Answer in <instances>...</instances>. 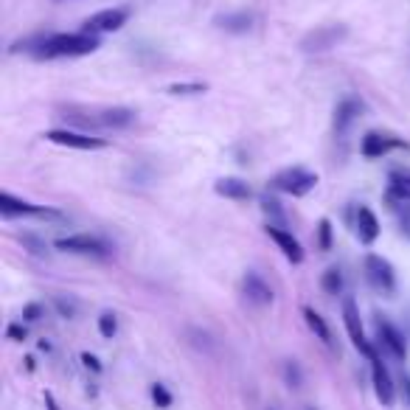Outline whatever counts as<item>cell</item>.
I'll list each match as a JSON object with an SVG mask.
<instances>
[{"label": "cell", "mask_w": 410, "mask_h": 410, "mask_svg": "<svg viewBox=\"0 0 410 410\" xmlns=\"http://www.w3.org/2000/svg\"><path fill=\"white\" fill-rule=\"evenodd\" d=\"M98 48V37L93 34H53L46 37L40 46H37V56L40 59H59V56H85L93 53Z\"/></svg>", "instance_id": "6da1fadb"}, {"label": "cell", "mask_w": 410, "mask_h": 410, "mask_svg": "<svg viewBox=\"0 0 410 410\" xmlns=\"http://www.w3.org/2000/svg\"><path fill=\"white\" fill-rule=\"evenodd\" d=\"M365 278H368V284H371L374 289H379V292H385V295H391V292L396 289V275H394L391 262L382 259V256H376V253L365 256Z\"/></svg>", "instance_id": "7a4b0ae2"}, {"label": "cell", "mask_w": 410, "mask_h": 410, "mask_svg": "<svg viewBox=\"0 0 410 410\" xmlns=\"http://www.w3.org/2000/svg\"><path fill=\"white\" fill-rule=\"evenodd\" d=\"M343 323H346V332H349V337H352V343H354V349L365 354L368 360H374L376 354H374V346L368 343V337H365L363 332V320H360V309H357V304L352 301V298H346L343 301Z\"/></svg>", "instance_id": "3957f363"}, {"label": "cell", "mask_w": 410, "mask_h": 410, "mask_svg": "<svg viewBox=\"0 0 410 410\" xmlns=\"http://www.w3.org/2000/svg\"><path fill=\"white\" fill-rule=\"evenodd\" d=\"M59 250L65 253H82V256H107L110 253V245L98 236H91V233H73V236H62L53 242Z\"/></svg>", "instance_id": "277c9868"}, {"label": "cell", "mask_w": 410, "mask_h": 410, "mask_svg": "<svg viewBox=\"0 0 410 410\" xmlns=\"http://www.w3.org/2000/svg\"><path fill=\"white\" fill-rule=\"evenodd\" d=\"M315 185H318V175L304 172V169H287V172L275 175V180H273V188L284 191V194H292V197H304V194H309Z\"/></svg>", "instance_id": "5b68a950"}, {"label": "cell", "mask_w": 410, "mask_h": 410, "mask_svg": "<svg viewBox=\"0 0 410 410\" xmlns=\"http://www.w3.org/2000/svg\"><path fill=\"white\" fill-rule=\"evenodd\" d=\"M346 26H318L315 31H309L304 40H301V48L307 53H323L329 48H334L343 37H346Z\"/></svg>", "instance_id": "8992f818"}, {"label": "cell", "mask_w": 410, "mask_h": 410, "mask_svg": "<svg viewBox=\"0 0 410 410\" xmlns=\"http://www.w3.org/2000/svg\"><path fill=\"white\" fill-rule=\"evenodd\" d=\"M130 17V9H104V11H96L93 17L85 20L82 31L85 34H107V31H118Z\"/></svg>", "instance_id": "52a82bcc"}, {"label": "cell", "mask_w": 410, "mask_h": 410, "mask_svg": "<svg viewBox=\"0 0 410 410\" xmlns=\"http://www.w3.org/2000/svg\"><path fill=\"white\" fill-rule=\"evenodd\" d=\"M0 214H3L6 220H11V217H59V211H51V208L26 203V200H17V197H11L9 191L0 194Z\"/></svg>", "instance_id": "ba28073f"}, {"label": "cell", "mask_w": 410, "mask_h": 410, "mask_svg": "<svg viewBox=\"0 0 410 410\" xmlns=\"http://www.w3.org/2000/svg\"><path fill=\"white\" fill-rule=\"evenodd\" d=\"M43 138L51 140V143H59V146H71V149H101V146H107V140L91 138L85 133H76V130H48Z\"/></svg>", "instance_id": "9c48e42d"}, {"label": "cell", "mask_w": 410, "mask_h": 410, "mask_svg": "<svg viewBox=\"0 0 410 410\" xmlns=\"http://www.w3.org/2000/svg\"><path fill=\"white\" fill-rule=\"evenodd\" d=\"M371 379H374V394H376V399H379L385 408H391L394 399H396V391H394V379H391L388 368H385V363H382L379 357L371 360Z\"/></svg>", "instance_id": "30bf717a"}, {"label": "cell", "mask_w": 410, "mask_h": 410, "mask_svg": "<svg viewBox=\"0 0 410 410\" xmlns=\"http://www.w3.org/2000/svg\"><path fill=\"white\" fill-rule=\"evenodd\" d=\"M376 332H379V340L385 343V349L396 357V360H405L408 357V343L402 337V332L385 318H376Z\"/></svg>", "instance_id": "8fae6325"}, {"label": "cell", "mask_w": 410, "mask_h": 410, "mask_svg": "<svg viewBox=\"0 0 410 410\" xmlns=\"http://www.w3.org/2000/svg\"><path fill=\"white\" fill-rule=\"evenodd\" d=\"M267 236L278 245V250L292 262V265H301L304 262V250H301V242L289 233V230L278 228V225H267Z\"/></svg>", "instance_id": "7c38bea8"}, {"label": "cell", "mask_w": 410, "mask_h": 410, "mask_svg": "<svg viewBox=\"0 0 410 410\" xmlns=\"http://www.w3.org/2000/svg\"><path fill=\"white\" fill-rule=\"evenodd\" d=\"M242 289H245L247 301H253L256 307H267V304H273V289H270V284H265V278H262L259 273L245 275Z\"/></svg>", "instance_id": "4fadbf2b"}, {"label": "cell", "mask_w": 410, "mask_h": 410, "mask_svg": "<svg viewBox=\"0 0 410 410\" xmlns=\"http://www.w3.org/2000/svg\"><path fill=\"white\" fill-rule=\"evenodd\" d=\"M214 23L222 29V31H230V34H247L256 23V14L250 11H233V14H220L214 17Z\"/></svg>", "instance_id": "5bb4252c"}, {"label": "cell", "mask_w": 410, "mask_h": 410, "mask_svg": "<svg viewBox=\"0 0 410 410\" xmlns=\"http://www.w3.org/2000/svg\"><path fill=\"white\" fill-rule=\"evenodd\" d=\"M133 121H135V110H130V107H107V110H101L98 118H96V124L113 127V130H124V127H130Z\"/></svg>", "instance_id": "9a60e30c"}, {"label": "cell", "mask_w": 410, "mask_h": 410, "mask_svg": "<svg viewBox=\"0 0 410 410\" xmlns=\"http://www.w3.org/2000/svg\"><path fill=\"white\" fill-rule=\"evenodd\" d=\"M396 146H405L402 140H396V138H388V135H379V133H368L363 138V155L365 158H382L385 152H391V149H396Z\"/></svg>", "instance_id": "2e32d148"}, {"label": "cell", "mask_w": 410, "mask_h": 410, "mask_svg": "<svg viewBox=\"0 0 410 410\" xmlns=\"http://www.w3.org/2000/svg\"><path fill=\"white\" fill-rule=\"evenodd\" d=\"M357 236H360V242H365V245L376 242V236H379V220H376V214L368 205L357 208Z\"/></svg>", "instance_id": "e0dca14e"}, {"label": "cell", "mask_w": 410, "mask_h": 410, "mask_svg": "<svg viewBox=\"0 0 410 410\" xmlns=\"http://www.w3.org/2000/svg\"><path fill=\"white\" fill-rule=\"evenodd\" d=\"M360 110H363V104H360L357 98H343V101L337 104V110H334V130H337V133L349 130V124L360 116Z\"/></svg>", "instance_id": "ac0fdd59"}, {"label": "cell", "mask_w": 410, "mask_h": 410, "mask_svg": "<svg viewBox=\"0 0 410 410\" xmlns=\"http://www.w3.org/2000/svg\"><path fill=\"white\" fill-rule=\"evenodd\" d=\"M214 191H217L220 197H228V200H247V197L253 194L250 185L245 180H239V178H222V180H217Z\"/></svg>", "instance_id": "d6986e66"}, {"label": "cell", "mask_w": 410, "mask_h": 410, "mask_svg": "<svg viewBox=\"0 0 410 410\" xmlns=\"http://www.w3.org/2000/svg\"><path fill=\"white\" fill-rule=\"evenodd\" d=\"M391 197H396L399 203H410V172L391 175Z\"/></svg>", "instance_id": "ffe728a7"}, {"label": "cell", "mask_w": 410, "mask_h": 410, "mask_svg": "<svg viewBox=\"0 0 410 410\" xmlns=\"http://www.w3.org/2000/svg\"><path fill=\"white\" fill-rule=\"evenodd\" d=\"M304 318H307V326H309V332L312 334H318L323 343H332V332H329V326H326V320L320 318L315 309H304Z\"/></svg>", "instance_id": "44dd1931"}, {"label": "cell", "mask_w": 410, "mask_h": 410, "mask_svg": "<svg viewBox=\"0 0 410 410\" xmlns=\"http://www.w3.org/2000/svg\"><path fill=\"white\" fill-rule=\"evenodd\" d=\"M320 287H323V292H329V295H340L343 292V273L337 270V267H329L323 278H320Z\"/></svg>", "instance_id": "7402d4cb"}, {"label": "cell", "mask_w": 410, "mask_h": 410, "mask_svg": "<svg viewBox=\"0 0 410 410\" xmlns=\"http://www.w3.org/2000/svg\"><path fill=\"white\" fill-rule=\"evenodd\" d=\"M284 379H287V385H289V388H295V391L304 385V374H301L298 363H292V360H289V363L284 365Z\"/></svg>", "instance_id": "603a6c76"}, {"label": "cell", "mask_w": 410, "mask_h": 410, "mask_svg": "<svg viewBox=\"0 0 410 410\" xmlns=\"http://www.w3.org/2000/svg\"><path fill=\"white\" fill-rule=\"evenodd\" d=\"M208 85H200V82H183V85H172L169 93L172 96H197V93H205Z\"/></svg>", "instance_id": "cb8c5ba5"}, {"label": "cell", "mask_w": 410, "mask_h": 410, "mask_svg": "<svg viewBox=\"0 0 410 410\" xmlns=\"http://www.w3.org/2000/svg\"><path fill=\"white\" fill-rule=\"evenodd\" d=\"M98 332H101V337H113L116 332H118V320L113 312H104L101 318H98Z\"/></svg>", "instance_id": "d4e9b609"}, {"label": "cell", "mask_w": 410, "mask_h": 410, "mask_svg": "<svg viewBox=\"0 0 410 410\" xmlns=\"http://www.w3.org/2000/svg\"><path fill=\"white\" fill-rule=\"evenodd\" d=\"M318 247H320V250H332V222H329V220H320Z\"/></svg>", "instance_id": "484cf974"}, {"label": "cell", "mask_w": 410, "mask_h": 410, "mask_svg": "<svg viewBox=\"0 0 410 410\" xmlns=\"http://www.w3.org/2000/svg\"><path fill=\"white\" fill-rule=\"evenodd\" d=\"M152 399H155L158 408H169L172 405V394L163 385H152Z\"/></svg>", "instance_id": "4316f807"}, {"label": "cell", "mask_w": 410, "mask_h": 410, "mask_svg": "<svg viewBox=\"0 0 410 410\" xmlns=\"http://www.w3.org/2000/svg\"><path fill=\"white\" fill-rule=\"evenodd\" d=\"M53 304H56V309H59L62 318H73V315H76V304H73V301H65V298L59 295Z\"/></svg>", "instance_id": "83f0119b"}, {"label": "cell", "mask_w": 410, "mask_h": 410, "mask_svg": "<svg viewBox=\"0 0 410 410\" xmlns=\"http://www.w3.org/2000/svg\"><path fill=\"white\" fill-rule=\"evenodd\" d=\"M20 242H23V245H29V247H31V253H37V256H40V253H46V242L34 239L31 233H23V236H20Z\"/></svg>", "instance_id": "f1b7e54d"}, {"label": "cell", "mask_w": 410, "mask_h": 410, "mask_svg": "<svg viewBox=\"0 0 410 410\" xmlns=\"http://www.w3.org/2000/svg\"><path fill=\"white\" fill-rule=\"evenodd\" d=\"M43 318V307L40 304H29L26 309H23V320L26 323H34V320H40Z\"/></svg>", "instance_id": "f546056e"}, {"label": "cell", "mask_w": 410, "mask_h": 410, "mask_svg": "<svg viewBox=\"0 0 410 410\" xmlns=\"http://www.w3.org/2000/svg\"><path fill=\"white\" fill-rule=\"evenodd\" d=\"M6 334H9L11 340H26V326H23V323H11V326L6 329Z\"/></svg>", "instance_id": "4dcf8cb0"}, {"label": "cell", "mask_w": 410, "mask_h": 410, "mask_svg": "<svg viewBox=\"0 0 410 410\" xmlns=\"http://www.w3.org/2000/svg\"><path fill=\"white\" fill-rule=\"evenodd\" d=\"M262 205H265V214H267V217H275V220H281V217H284V214H281V208H278V203H275V200H265V203H262Z\"/></svg>", "instance_id": "1f68e13d"}, {"label": "cell", "mask_w": 410, "mask_h": 410, "mask_svg": "<svg viewBox=\"0 0 410 410\" xmlns=\"http://www.w3.org/2000/svg\"><path fill=\"white\" fill-rule=\"evenodd\" d=\"M82 363L88 365V368H93V371H101V363H98L93 354H82Z\"/></svg>", "instance_id": "d6a6232c"}, {"label": "cell", "mask_w": 410, "mask_h": 410, "mask_svg": "<svg viewBox=\"0 0 410 410\" xmlns=\"http://www.w3.org/2000/svg\"><path fill=\"white\" fill-rule=\"evenodd\" d=\"M402 391H405V396H408V405H410V376H408V374H402Z\"/></svg>", "instance_id": "836d02e7"}, {"label": "cell", "mask_w": 410, "mask_h": 410, "mask_svg": "<svg viewBox=\"0 0 410 410\" xmlns=\"http://www.w3.org/2000/svg\"><path fill=\"white\" fill-rule=\"evenodd\" d=\"M46 402H48V410H56V405H53V396H51V394H46Z\"/></svg>", "instance_id": "e575fe53"}, {"label": "cell", "mask_w": 410, "mask_h": 410, "mask_svg": "<svg viewBox=\"0 0 410 410\" xmlns=\"http://www.w3.org/2000/svg\"><path fill=\"white\" fill-rule=\"evenodd\" d=\"M267 410H275V408H267Z\"/></svg>", "instance_id": "d590c367"}]
</instances>
